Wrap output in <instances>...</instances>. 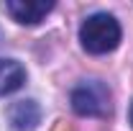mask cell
I'll list each match as a JSON object with an SVG mask.
<instances>
[{
  "label": "cell",
  "instance_id": "obj_7",
  "mask_svg": "<svg viewBox=\"0 0 133 131\" xmlns=\"http://www.w3.org/2000/svg\"><path fill=\"white\" fill-rule=\"evenodd\" d=\"M131 123H133V105H131Z\"/></svg>",
  "mask_w": 133,
  "mask_h": 131
},
{
  "label": "cell",
  "instance_id": "obj_5",
  "mask_svg": "<svg viewBox=\"0 0 133 131\" xmlns=\"http://www.w3.org/2000/svg\"><path fill=\"white\" fill-rule=\"evenodd\" d=\"M26 69L16 59H0V95H10L23 87Z\"/></svg>",
  "mask_w": 133,
  "mask_h": 131
},
{
  "label": "cell",
  "instance_id": "obj_6",
  "mask_svg": "<svg viewBox=\"0 0 133 131\" xmlns=\"http://www.w3.org/2000/svg\"><path fill=\"white\" fill-rule=\"evenodd\" d=\"M51 131H74V126H72V123H66V121H59Z\"/></svg>",
  "mask_w": 133,
  "mask_h": 131
},
{
  "label": "cell",
  "instance_id": "obj_4",
  "mask_svg": "<svg viewBox=\"0 0 133 131\" xmlns=\"http://www.w3.org/2000/svg\"><path fill=\"white\" fill-rule=\"evenodd\" d=\"M8 118L16 131H31L41 121V108L36 100H18L8 108Z\"/></svg>",
  "mask_w": 133,
  "mask_h": 131
},
{
  "label": "cell",
  "instance_id": "obj_2",
  "mask_svg": "<svg viewBox=\"0 0 133 131\" xmlns=\"http://www.w3.org/2000/svg\"><path fill=\"white\" fill-rule=\"evenodd\" d=\"M72 108L77 116L87 118H105L113 111L110 87L102 80H82L72 90Z\"/></svg>",
  "mask_w": 133,
  "mask_h": 131
},
{
  "label": "cell",
  "instance_id": "obj_1",
  "mask_svg": "<svg viewBox=\"0 0 133 131\" xmlns=\"http://www.w3.org/2000/svg\"><path fill=\"white\" fill-rule=\"evenodd\" d=\"M79 41L90 54H108L120 44V23L110 13H92L79 26Z\"/></svg>",
  "mask_w": 133,
  "mask_h": 131
},
{
  "label": "cell",
  "instance_id": "obj_3",
  "mask_svg": "<svg viewBox=\"0 0 133 131\" xmlns=\"http://www.w3.org/2000/svg\"><path fill=\"white\" fill-rule=\"evenodd\" d=\"M3 8L13 21L23 26H36L54 10V3L51 0H38V3L36 0H8Z\"/></svg>",
  "mask_w": 133,
  "mask_h": 131
}]
</instances>
